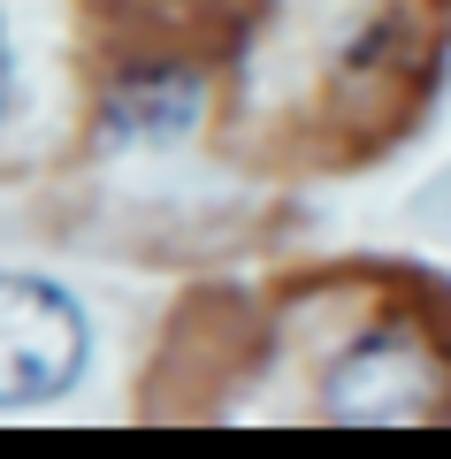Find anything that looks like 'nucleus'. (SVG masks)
Returning <instances> with one entry per match:
<instances>
[{
	"instance_id": "nucleus-1",
	"label": "nucleus",
	"mask_w": 451,
	"mask_h": 459,
	"mask_svg": "<svg viewBox=\"0 0 451 459\" xmlns=\"http://www.w3.org/2000/svg\"><path fill=\"white\" fill-rule=\"evenodd\" d=\"M92 360V322L54 276L0 268V413L54 406Z\"/></svg>"
},
{
	"instance_id": "nucleus-3",
	"label": "nucleus",
	"mask_w": 451,
	"mask_h": 459,
	"mask_svg": "<svg viewBox=\"0 0 451 459\" xmlns=\"http://www.w3.org/2000/svg\"><path fill=\"white\" fill-rule=\"evenodd\" d=\"M199 77L192 69H130L123 84L108 92V138L115 146H169L199 123Z\"/></svg>"
},
{
	"instance_id": "nucleus-4",
	"label": "nucleus",
	"mask_w": 451,
	"mask_h": 459,
	"mask_svg": "<svg viewBox=\"0 0 451 459\" xmlns=\"http://www.w3.org/2000/svg\"><path fill=\"white\" fill-rule=\"evenodd\" d=\"M16 100V47H8V23H0V115Z\"/></svg>"
},
{
	"instance_id": "nucleus-2",
	"label": "nucleus",
	"mask_w": 451,
	"mask_h": 459,
	"mask_svg": "<svg viewBox=\"0 0 451 459\" xmlns=\"http://www.w3.org/2000/svg\"><path fill=\"white\" fill-rule=\"evenodd\" d=\"M322 406L337 421H429L444 406V360L413 322H383L329 368Z\"/></svg>"
}]
</instances>
